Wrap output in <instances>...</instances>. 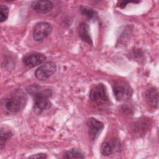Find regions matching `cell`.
I'll return each instance as SVG.
<instances>
[{
  "mask_svg": "<svg viewBox=\"0 0 159 159\" xmlns=\"http://www.w3.org/2000/svg\"><path fill=\"white\" fill-rule=\"evenodd\" d=\"M27 91L34 96L35 110L42 112L52 107V102L49 99L52 93L49 89L40 90L39 86L32 85L27 88Z\"/></svg>",
  "mask_w": 159,
  "mask_h": 159,
  "instance_id": "1",
  "label": "cell"
},
{
  "mask_svg": "<svg viewBox=\"0 0 159 159\" xmlns=\"http://www.w3.org/2000/svg\"><path fill=\"white\" fill-rule=\"evenodd\" d=\"M31 6L37 13L47 14L52 11L53 4L50 1H35L32 2Z\"/></svg>",
  "mask_w": 159,
  "mask_h": 159,
  "instance_id": "9",
  "label": "cell"
},
{
  "mask_svg": "<svg viewBox=\"0 0 159 159\" xmlns=\"http://www.w3.org/2000/svg\"><path fill=\"white\" fill-rule=\"evenodd\" d=\"M52 31V25L47 22H40L36 24L33 29L32 36L34 40L40 42L47 37Z\"/></svg>",
  "mask_w": 159,
  "mask_h": 159,
  "instance_id": "5",
  "label": "cell"
},
{
  "mask_svg": "<svg viewBox=\"0 0 159 159\" xmlns=\"http://www.w3.org/2000/svg\"><path fill=\"white\" fill-rule=\"evenodd\" d=\"M47 57L42 53L33 52L25 54L22 57L23 63L29 68H34L42 64L45 61Z\"/></svg>",
  "mask_w": 159,
  "mask_h": 159,
  "instance_id": "7",
  "label": "cell"
},
{
  "mask_svg": "<svg viewBox=\"0 0 159 159\" xmlns=\"http://www.w3.org/2000/svg\"><path fill=\"white\" fill-rule=\"evenodd\" d=\"M145 98L147 104L153 108H157L158 104V91L155 88L148 89L145 94Z\"/></svg>",
  "mask_w": 159,
  "mask_h": 159,
  "instance_id": "10",
  "label": "cell"
},
{
  "mask_svg": "<svg viewBox=\"0 0 159 159\" xmlns=\"http://www.w3.org/2000/svg\"><path fill=\"white\" fill-rule=\"evenodd\" d=\"M113 92L117 101H123L131 97L133 91L127 82L118 81L113 85Z\"/></svg>",
  "mask_w": 159,
  "mask_h": 159,
  "instance_id": "3",
  "label": "cell"
},
{
  "mask_svg": "<svg viewBox=\"0 0 159 159\" xmlns=\"http://www.w3.org/2000/svg\"><path fill=\"white\" fill-rule=\"evenodd\" d=\"M64 157L66 158H84L83 153L77 148H71L66 151Z\"/></svg>",
  "mask_w": 159,
  "mask_h": 159,
  "instance_id": "14",
  "label": "cell"
},
{
  "mask_svg": "<svg viewBox=\"0 0 159 159\" xmlns=\"http://www.w3.org/2000/svg\"><path fill=\"white\" fill-rule=\"evenodd\" d=\"M9 9L7 6H0V22L2 23L6 20L8 17Z\"/></svg>",
  "mask_w": 159,
  "mask_h": 159,
  "instance_id": "16",
  "label": "cell"
},
{
  "mask_svg": "<svg viewBox=\"0 0 159 159\" xmlns=\"http://www.w3.org/2000/svg\"><path fill=\"white\" fill-rule=\"evenodd\" d=\"M89 98L93 102L98 104H104L108 102L109 97L106 86L102 83L94 86L90 91Z\"/></svg>",
  "mask_w": 159,
  "mask_h": 159,
  "instance_id": "4",
  "label": "cell"
},
{
  "mask_svg": "<svg viewBox=\"0 0 159 159\" xmlns=\"http://www.w3.org/2000/svg\"><path fill=\"white\" fill-rule=\"evenodd\" d=\"M80 11L81 12L82 14L84 15L89 20H94L96 19L97 16H98V13L96 11H94L92 9H89L85 7H80Z\"/></svg>",
  "mask_w": 159,
  "mask_h": 159,
  "instance_id": "15",
  "label": "cell"
},
{
  "mask_svg": "<svg viewBox=\"0 0 159 159\" xmlns=\"http://www.w3.org/2000/svg\"><path fill=\"white\" fill-rule=\"evenodd\" d=\"M57 70L56 64L53 61H47L40 66L35 71V76L37 79L43 81L49 78Z\"/></svg>",
  "mask_w": 159,
  "mask_h": 159,
  "instance_id": "6",
  "label": "cell"
},
{
  "mask_svg": "<svg viewBox=\"0 0 159 159\" xmlns=\"http://www.w3.org/2000/svg\"><path fill=\"white\" fill-rule=\"evenodd\" d=\"M12 135V133L11 130L6 127H1V132H0V145L1 148L2 149L6 142L11 139Z\"/></svg>",
  "mask_w": 159,
  "mask_h": 159,
  "instance_id": "13",
  "label": "cell"
},
{
  "mask_svg": "<svg viewBox=\"0 0 159 159\" xmlns=\"http://www.w3.org/2000/svg\"><path fill=\"white\" fill-rule=\"evenodd\" d=\"M119 143L116 140L111 142H105L101 147V153L104 156H109L112 154L114 150H119Z\"/></svg>",
  "mask_w": 159,
  "mask_h": 159,
  "instance_id": "12",
  "label": "cell"
},
{
  "mask_svg": "<svg viewBox=\"0 0 159 159\" xmlns=\"http://www.w3.org/2000/svg\"><path fill=\"white\" fill-rule=\"evenodd\" d=\"M30 158H47V155L45 153H36L33 155L29 157Z\"/></svg>",
  "mask_w": 159,
  "mask_h": 159,
  "instance_id": "17",
  "label": "cell"
},
{
  "mask_svg": "<svg viewBox=\"0 0 159 159\" xmlns=\"http://www.w3.org/2000/svg\"><path fill=\"white\" fill-rule=\"evenodd\" d=\"M78 34L82 41L93 45V41L89 34V25L86 22H81L79 24L78 27Z\"/></svg>",
  "mask_w": 159,
  "mask_h": 159,
  "instance_id": "11",
  "label": "cell"
},
{
  "mask_svg": "<svg viewBox=\"0 0 159 159\" xmlns=\"http://www.w3.org/2000/svg\"><path fill=\"white\" fill-rule=\"evenodd\" d=\"M27 101L26 94L21 89H17L5 99L4 105L9 112H17L24 109Z\"/></svg>",
  "mask_w": 159,
  "mask_h": 159,
  "instance_id": "2",
  "label": "cell"
},
{
  "mask_svg": "<svg viewBox=\"0 0 159 159\" xmlns=\"http://www.w3.org/2000/svg\"><path fill=\"white\" fill-rule=\"evenodd\" d=\"M89 134L92 140H96L104 129V124L95 118H89L86 122Z\"/></svg>",
  "mask_w": 159,
  "mask_h": 159,
  "instance_id": "8",
  "label": "cell"
}]
</instances>
